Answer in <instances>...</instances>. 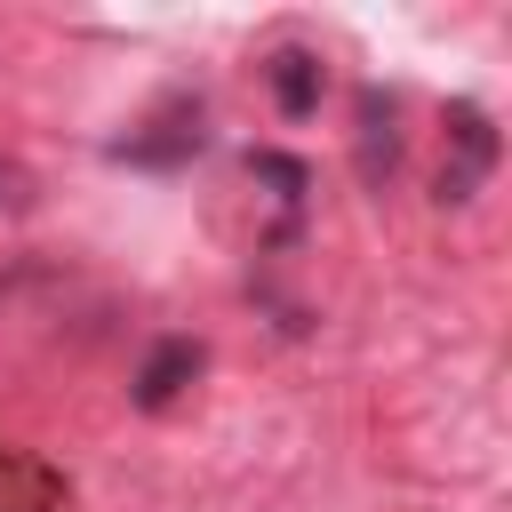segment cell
Masks as SVG:
<instances>
[{
	"label": "cell",
	"instance_id": "5b68a950",
	"mask_svg": "<svg viewBox=\"0 0 512 512\" xmlns=\"http://www.w3.org/2000/svg\"><path fill=\"white\" fill-rule=\"evenodd\" d=\"M32 200H40V192H32V168H16V160H0V208H8V216H24Z\"/></svg>",
	"mask_w": 512,
	"mask_h": 512
},
{
	"label": "cell",
	"instance_id": "7a4b0ae2",
	"mask_svg": "<svg viewBox=\"0 0 512 512\" xmlns=\"http://www.w3.org/2000/svg\"><path fill=\"white\" fill-rule=\"evenodd\" d=\"M320 88H328V72H320L312 48H280V56H272V96H280L288 120H312V112H320Z\"/></svg>",
	"mask_w": 512,
	"mask_h": 512
},
{
	"label": "cell",
	"instance_id": "277c9868",
	"mask_svg": "<svg viewBox=\"0 0 512 512\" xmlns=\"http://www.w3.org/2000/svg\"><path fill=\"white\" fill-rule=\"evenodd\" d=\"M256 176H272V184H280V200H304V184H312V176H304L296 160H280V152H256Z\"/></svg>",
	"mask_w": 512,
	"mask_h": 512
},
{
	"label": "cell",
	"instance_id": "3957f363",
	"mask_svg": "<svg viewBox=\"0 0 512 512\" xmlns=\"http://www.w3.org/2000/svg\"><path fill=\"white\" fill-rule=\"evenodd\" d=\"M448 136L464 144L472 176H480V168H496V128H488V112H480V104H456V112H448Z\"/></svg>",
	"mask_w": 512,
	"mask_h": 512
},
{
	"label": "cell",
	"instance_id": "6da1fadb",
	"mask_svg": "<svg viewBox=\"0 0 512 512\" xmlns=\"http://www.w3.org/2000/svg\"><path fill=\"white\" fill-rule=\"evenodd\" d=\"M200 360H208V352H200L192 336H160V344L144 352V368H136V408H168V400L200 376Z\"/></svg>",
	"mask_w": 512,
	"mask_h": 512
}]
</instances>
